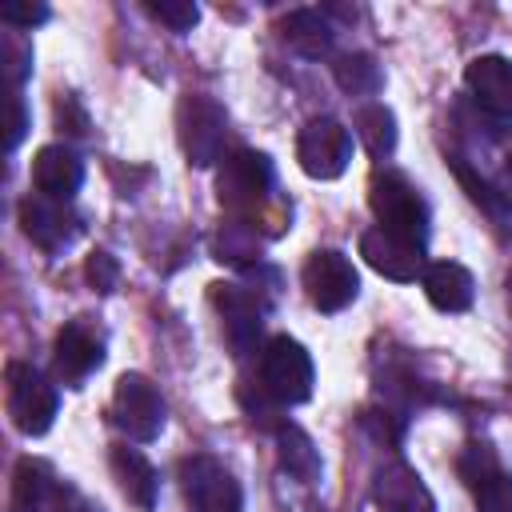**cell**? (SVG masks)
<instances>
[{
    "label": "cell",
    "mask_w": 512,
    "mask_h": 512,
    "mask_svg": "<svg viewBox=\"0 0 512 512\" xmlns=\"http://www.w3.org/2000/svg\"><path fill=\"white\" fill-rule=\"evenodd\" d=\"M312 356L300 340L292 336H272L260 352V388L264 396H272L276 404H304L312 396Z\"/></svg>",
    "instance_id": "2"
},
{
    "label": "cell",
    "mask_w": 512,
    "mask_h": 512,
    "mask_svg": "<svg viewBox=\"0 0 512 512\" xmlns=\"http://www.w3.org/2000/svg\"><path fill=\"white\" fill-rule=\"evenodd\" d=\"M216 304L224 312V328L232 336L236 348H244L256 332H260V316H264V300L244 292L240 284H216Z\"/></svg>",
    "instance_id": "17"
},
{
    "label": "cell",
    "mask_w": 512,
    "mask_h": 512,
    "mask_svg": "<svg viewBox=\"0 0 512 512\" xmlns=\"http://www.w3.org/2000/svg\"><path fill=\"white\" fill-rule=\"evenodd\" d=\"M84 272H88V280H92L96 292H112L116 280H120V268H116V260L108 252H92L88 264H84Z\"/></svg>",
    "instance_id": "27"
},
{
    "label": "cell",
    "mask_w": 512,
    "mask_h": 512,
    "mask_svg": "<svg viewBox=\"0 0 512 512\" xmlns=\"http://www.w3.org/2000/svg\"><path fill=\"white\" fill-rule=\"evenodd\" d=\"M280 32H284V40H288L300 56H308V60L328 56V52H332V40H336L328 16L316 12V8H292V12L280 20Z\"/></svg>",
    "instance_id": "18"
},
{
    "label": "cell",
    "mask_w": 512,
    "mask_h": 512,
    "mask_svg": "<svg viewBox=\"0 0 512 512\" xmlns=\"http://www.w3.org/2000/svg\"><path fill=\"white\" fill-rule=\"evenodd\" d=\"M112 476L120 480V488H124V496L128 500H136L140 508H152L156 504V468L136 452V448H128V444H120V448H112Z\"/></svg>",
    "instance_id": "19"
},
{
    "label": "cell",
    "mask_w": 512,
    "mask_h": 512,
    "mask_svg": "<svg viewBox=\"0 0 512 512\" xmlns=\"http://www.w3.org/2000/svg\"><path fill=\"white\" fill-rule=\"evenodd\" d=\"M20 228L32 244H40L44 252H56L76 236V216L68 212L64 200H48L36 192L20 204Z\"/></svg>",
    "instance_id": "14"
},
{
    "label": "cell",
    "mask_w": 512,
    "mask_h": 512,
    "mask_svg": "<svg viewBox=\"0 0 512 512\" xmlns=\"http://www.w3.org/2000/svg\"><path fill=\"white\" fill-rule=\"evenodd\" d=\"M180 148L188 156V164L196 168H208L220 160V148H224V108L212 100V96H184L180 100Z\"/></svg>",
    "instance_id": "7"
},
{
    "label": "cell",
    "mask_w": 512,
    "mask_h": 512,
    "mask_svg": "<svg viewBox=\"0 0 512 512\" xmlns=\"http://www.w3.org/2000/svg\"><path fill=\"white\" fill-rule=\"evenodd\" d=\"M352 128H356L360 144L372 156H392V148H396V116H392V108H384V104H360L356 116H352Z\"/></svg>",
    "instance_id": "20"
},
{
    "label": "cell",
    "mask_w": 512,
    "mask_h": 512,
    "mask_svg": "<svg viewBox=\"0 0 512 512\" xmlns=\"http://www.w3.org/2000/svg\"><path fill=\"white\" fill-rule=\"evenodd\" d=\"M372 500H376L380 512H436V500H432L428 484L404 460H392L376 472Z\"/></svg>",
    "instance_id": "13"
},
{
    "label": "cell",
    "mask_w": 512,
    "mask_h": 512,
    "mask_svg": "<svg viewBox=\"0 0 512 512\" xmlns=\"http://www.w3.org/2000/svg\"><path fill=\"white\" fill-rule=\"evenodd\" d=\"M504 156H508V172H512V140H508V148H504Z\"/></svg>",
    "instance_id": "29"
},
{
    "label": "cell",
    "mask_w": 512,
    "mask_h": 512,
    "mask_svg": "<svg viewBox=\"0 0 512 512\" xmlns=\"http://www.w3.org/2000/svg\"><path fill=\"white\" fill-rule=\"evenodd\" d=\"M464 84L472 92V100L496 116V120H512V60L508 56H476L464 68Z\"/></svg>",
    "instance_id": "12"
},
{
    "label": "cell",
    "mask_w": 512,
    "mask_h": 512,
    "mask_svg": "<svg viewBox=\"0 0 512 512\" xmlns=\"http://www.w3.org/2000/svg\"><path fill=\"white\" fill-rule=\"evenodd\" d=\"M472 496H476V508L480 512H512V476L496 464L492 472H484L472 484Z\"/></svg>",
    "instance_id": "24"
},
{
    "label": "cell",
    "mask_w": 512,
    "mask_h": 512,
    "mask_svg": "<svg viewBox=\"0 0 512 512\" xmlns=\"http://www.w3.org/2000/svg\"><path fill=\"white\" fill-rule=\"evenodd\" d=\"M112 424L128 436V440H156L164 428V400L156 392V384L140 372H124L112 388Z\"/></svg>",
    "instance_id": "4"
},
{
    "label": "cell",
    "mask_w": 512,
    "mask_h": 512,
    "mask_svg": "<svg viewBox=\"0 0 512 512\" xmlns=\"http://www.w3.org/2000/svg\"><path fill=\"white\" fill-rule=\"evenodd\" d=\"M180 488L192 512H240L244 504L240 484L216 456H188L180 464Z\"/></svg>",
    "instance_id": "8"
},
{
    "label": "cell",
    "mask_w": 512,
    "mask_h": 512,
    "mask_svg": "<svg viewBox=\"0 0 512 512\" xmlns=\"http://www.w3.org/2000/svg\"><path fill=\"white\" fill-rule=\"evenodd\" d=\"M144 8H148V16H156L160 24H168L172 32H192L196 20H200V8L192 0H148Z\"/></svg>",
    "instance_id": "25"
},
{
    "label": "cell",
    "mask_w": 512,
    "mask_h": 512,
    "mask_svg": "<svg viewBox=\"0 0 512 512\" xmlns=\"http://www.w3.org/2000/svg\"><path fill=\"white\" fill-rule=\"evenodd\" d=\"M52 496V476L40 460H20L16 464V484H12V504L16 512H40L44 500Z\"/></svg>",
    "instance_id": "22"
},
{
    "label": "cell",
    "mask_w": 512,
    "mask_h": 512,
    "mask_svg": "<svg viewBox=\"0 0 512 512\" xmlns=\"http://www.w3.org/2000/svg\"><path fill=\"white\" fill-rule=\"evenodd\" d=\"M8 104H12V132H8V152H12V148L24 140V132H28V112H24V100H20V96H12Z\"/></svg>",
    "instance_id": "28"
},
{
    "label": "cell",
    "mask_w": 512,
    "mask_h": 512,
    "mask_svg": "<svg viewBox=\"0 0 512 512\" xmlns=\"http://www.w3.org/2000/svg\"><path fill=\"white\" fill-rule=\"evenodd\" d=\"M300 280H304V292H308L312 308H320V312H340L360 292V276H356L352 260L344 252H336V248L312 252L304 272H300Z\"/></svg>",
    "instance_id": "6"
},
{
    "label": "cell",
    "mask_w": 512,
    "mask_h": 512,
    "mask_svg": "<svg viewBox=\"0 0 512 512\" xmlns=\"http://www.w3.org/2000/svg\"><path fill=\"white\" fill-rule=\"evenodd\" d=\"M360 256L384 276V280H396V284H412L416 276H424V244L416 240H404L388 228H368L360 236Z\"/></svg>",
    "instance_id": "9"
},
{
    "label": "cell",
    "mask_w": 512,
    "mask_h": 512,
    "mask_svg": "<svg viewBox=\"0 0 512 512\" xmlns=\"http://www.w3.org/2000/svg\"><path fill=\"white\" fill-rule=\"evenodd\" d=\"M272 188V164L264 152H232L224 172H220V200L228 208H252L256 200H264Z\"/></svg>",
    "instance_id": "11"
},
{
    "label": "cell",
    "mask_w": 512,
    "mask_h": 512,
    "mask_svg": "<svg viewBox=\"0 0 512 512\" xmlns=\"http://www.w3.org/2000/svg\"><path fill=\"white\" fill-rule=\"evenodd\" d=\"M104 364V336L88 320H68L56 336V376L68 388H80Z\"/></svg>",
    "instance_id": "10"
},
{
    "label": "cell",
    "mask_w": 512,
    "mask_h": 512,
    "mask_svg": "<svg viewBox=\"0 0 512 512\" xmlns=\"http://www.w3.org/2000/svg\"><path fill=\"white\" fill-rule=\"evenodd\" d=\"M32 184H36L40 196L68 204V200L80 192V184H84V164H80L76 152L60 148V144H48V148H40L36 160H32Z\"/></svg>",
    "instance_id": "15"
},
{
    "label": "cell",
    "mask_w": 512,
    "mask_h": 512,
    "mask_svg": "<svg viewBox=\"0 0 512 512\" xmlns=\"http://www.w3.org/2000/svg\"><path fill=\"white\" fill-rule=\"evenodd\" d=\"M276 436H280V464H284L292 476H300L304 484H312V480L320 476V456H316L312 440H308L300 428H292V424H284Z\"/></svg>",
    "instance_id": "23"
},
{
    "label": "cell",
    "mask_w": 512,
    "mask_h": 512,
    "mask_svg": "<svg viewBox=\"0 0 512 512\" xmlns=\"http://www.w3.org/2000/svg\"><path fill=\"white\" fill-rule=\"evenodd\" d=\"M420 284H424V296H428V304H432L436 312H468L472 300H476V280H472V272H468L464 264H456V260H436V264H428L424 276H420Z\"/></svg>",
    "instance_id": "16"
},
{
    "label": "cell",
    "mask_w": 512,
    "mask_h": 512,
    "mask_svg": "<svg viewBox=\"0 0 512 512\" xmlns=\"http://www.w3.org/2000/svg\"><path fill=\"white\" fill-rule=\"evenodd\" d=\"M56 388L44 380L40 368L12 360L8 364V416L24 436H44L56 420Z\"/></svg>",
    "instance_id": "3"
},
{
    "label": "cell",
    "mask_w": 512,
    "mask_h": 512,
    "mask_svg": "<svg viewBox=\"0 0 512 512\" xmlns=\"http://www.w3.org/2000/svg\"><path fill=\"white\" fill-rule=\"evenodd\" d=\"M48 16H52L48 4H32V0H8V4H0V20L12 24V28H20V32H32Z\"/></svg>",
    "instance_id": "26"
},
{
    "label": "cell",
    "mask_w": 512,
    "mask_h": 512,
    "mask_svg": "<svg viewBox=\"0 0 512 512\" xmlns=\"http://www.w3.org/2000/svg\"><path fill=\"white\" fill-rule=\"evenodd\" d=\"M296 160L312 180H336L352 164V132L332 116H316L296 136Z\"/></svg>",
    "instance_id": "5"
},
{
    "label": "cell",
    "mask_w": 512,
    "mask_h": 512,
    "mask_svg": "<svg viewBox=\"0 0 512 512\" xmlns=\"http://www.w3.org/2000/svg\"><path fill=\"white\" fill-rule=\"evenodd\" d=\"M336 72V84L348 92V96H376L384 76H380V64L368 56V52H348L332 64Z\"/></svg>",
    "instance_id": "21"
},
{
    "label": "cell",
    "mask_w": 512,
    "mask_h": 512,
    "mask_svg": "<svg viewBox=\"0 0 512 512\" xmlns=\"http://www.w3.org/2000/svg\"><path fill=\"white\" fill-rule=\"evenodd\" d=\"M368 204L380 220V228L424 244L428 240V204L416 184H408L400 172H376L368 184Z\"/></svg>",
    "instance_id": "1"
}]
</instances>
